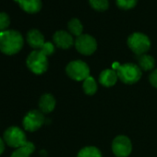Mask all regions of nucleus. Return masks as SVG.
I'll return each instance as SVG.
<instances>
[{"instance_id":"11","label":"nucleus","mask_w":157,"mask_h":157,"mask_svg":"<svg viewBox=\"0 0 157 157\" xmlns=\"http://www.w3.org/2000/svg\"><path fill=\"white\" fill-rule=\"evenodd\" d=\"M27 42L28 44L35 49H41L43 47V45L44 44V35L41 33V32H39L38 30H31L28 34H27Z\"/></svg>"},{"instance_id":"21","label":"nucleus","mask_w":157,"mask_h":157,"mask_svg":"<svg viewBox=\"0 0 157 157\" xmlns=\"http://www.w3.org/2000/svg\"><path fill=\"white\" fill-rule=\"evenodd\" d=\"M10 24V16L5 12H0V32L6 31Z\"/></svg>"},{"instance_id":"15","label":"nucleus","mask_w":157,"mask_h":157,"mask_svg":"<svg viewBox=\"0 0 157 157\" xmlns=\"http://www.w3.org/2000/svg\"><path fill=\"white\" fill-rule=\"evenodd\" d=\"M34 151V145L27 141V143L20 148H17L11 154V157H29Z\"/></svg>"},{"instance_id":"1","label":"nucleus","mask_w":157,"mask_h":157,"mask_svg":"<svg viewBox=\"0 0 157 157\" xmlns=\"http://www.w3.org/2000/svg\"><path fill=\"white\" fill-rule=\"evenodd\" d=\"M23 46V37L15 30L0 32V51L6 55H15Z\"/></svg>"},{"instance_id":"10","label":"nucleus","mask_w":157,"mask_h":157,"mask_svg":"<svg viewBox=\"0 0 157 157\" xmlns=\"http://www.w3.org/2000/svg\"><path fill=\"white\" fill-rule=\"evenodd\" d=\"M53 39H54L55 44L62 49H67V48L71 47L74 44L71 34H69L68 33H67L65 31L56 32L54 34Z\"/></svg>"},{"instance_id":"24","label":"nucleus","mask_w":157,"mask_h":157,"mask_svg":"<svg viewBox=\"0 0 157 157\" xmlns=\"http://www.w3.org/2000/svg\"><path fill=\"white\" fill-rule=\"evenodd\" d=\"M150 82L152 86L157 88V69H155L151 75H150Z\"/></svg>"},{"instance_id":"6","label":"nucleus","mask_w":157,"mask_h":157,"mask_svg":"<svg viewBox=\"0 0 157 157\" xmlns=\"http://www.w3.org/2000/svg\"><path fill=\"white\" fill-rule=\"evenodd\" d=\"M4 139L7 144L13 148H20L27 143L24 132L18 127L9 128L4 134Z\"/></svg>"},{"instance_id":"14","label":"nucleus","mask_w":157,"mask_h":157,"mask_svg":"<svg viewBox=\"0 0 157 157\" xmlns=\"http://www.w3.org/2000/svg\"><path fill=\"white\" fill-rule=\"evenodd\" d=\"M39 106L42 112L44 113H50L54 110L56 106V100L53 95L46 94H44L39 102Z\"/></svg>"},{"instance_id":"25","label":"nucleus","mask_w":157,"mask_h":157,"mask_svg":"<svg viewBox=\"0 0 157 157\" xmlns=\"http://www.w3.org/2000/svg\"><path fill=\"white\" fill-rule=\"evenodd\" d=\"M5 146H4V141L0 138V154H2V152L4 151Z\"/></svg>"},{"instance_id":"2","label":"nucleus","mask_w":157,"mask_h":157,"mask_svg":"<svg viewBox=\"0 0 157 157\" xmlns=\"http://www.w3.org/2000/svg\"><path fill=\"white\" fill-rule=\"evenodd\" d=\"M116 71L119 80L126 84H133L139 82L141 77L140 67L132 63L120 65Z\"/></svg>"},{"instance_id":"16","label":"nucleus","mask_w":157,"mask_h":157,"mask_svg":"<svg viewBox=\"0 0 157 157\" xmlns=\"http://www.w3.org/2000/svg\"><path fill=\"white\" fill-rule=\"evenodd\" d=\"M140 67L143 70H151L154 67V58L149 55H140L138 58Z\"/></svg>"},{"instance_id":"20","label":"nucleus","mask_w":157,"mask_h":157,"mask_svg":"<svg viewBox=\"0 0 157 157\" xmlns=\"http://www.w3.org/2000/svg\"><path fill=\"white\" fill-rule=\"evenodd\" d=\"M89 3L93 9L98 11H105L108 9V0H89Z\"/></svg>"},{"instance_id":"5","label":"nucleus","mask_w":157,"mask_h":157,"mask_svg":"<svg viewBox=\"0 0 157 157\" xmlns=\"http://www.w3.org/2000/svg\"><path fill=\"white\" fill-rule=\"evenodd\" d=\"M128 44L129 48L137 55H143L150 49V39L143 33H134L128 39Z\"/></svg>"},{"instance_id":"19","label":"nucleus","mask_w":157,"mask_h":157,"mask_svg":"<svg viewBox=\"0 0 157 157\" xmlns=\"http://www.w3.org/2000/svg\"><path fill=\"white\" fill-rule=\"evenodd\" d=\"M83 90L85 92V94H89V95H93L96 93L97 91V84L95 80L93 77H88L86 80H84L83 82Z\"/></svg>"},{"instance_id":"12","label":"nucleus","mask_w":157,"mask_h":157,"mask_svg":"<svg viewBox=\"0 0 157 157\" xmlns=\"http://www.w3.org/2000/svg\"><path fill=\"white\" fill-rule=\"evenodd\" d=\"M15 1L27 13H37L42 9L41 0H15Z\"/></svg>"},{"instance_id":"9","label":"nucleus","mask_w":157,"mask_h":157,"mask_svg":"<svg viewBox=\"0 0 157 157\" xmlns=\"http://www.w3.org/2000/svg\"><path fill=\"white\" fill-rule=\"evenodd\" d=\"M112 150L116 156L127 157L131 152L132 145L128 137L117 136L112 143Z\"/></svg>"},{"instance_id":"18","label":"nucleus","mask_w":157,"mask_h":157,"mask_svg":"<svg viewBox=\"0 0 157 157\" xmlns=\"http://www.w3.org/2000/svg\"><path fill=\"white\" fill-rule=\"evenodd\" d=\"M67 27H68L69 32H70L73 35H75V36H77V37L81 36L82 33V31H83L82 24L81 23V21H78V19H72V20L68 22Z\"/></svg>"},{"instance_id":"7","label":"nucleus","mask_w":157,"mask_h":157,"mask_svg":"<svg viewBox=\"0 0 157 157\" xmlns=\"http://www.w3.org/2000/svg\"><path fill=\"white\" fill-rule=\"evenodd\" d=\"M75 46L81 54L89 56L95 52L97 48V43L93 36L88 34H82L76 39Z\"/></svg>"},{"instance_id":"17","label":"nucleus","mask_w":157,"mask_h":157,"mask_svg":"<svg viewBox=\"0 0 157 157\" xmlns=\"http://www.w3.org/2000/svg\"><path fill=\"white\" fill-rule=\"evenodd\" d=\"M78 157H102V153L96 147L89 146L82 149L78 153Z\"/></svg>"},{"instance_id":"8","label":"nucleus","mask_w":157,"mask_h":157,"mask_svg":"<svg viewBox=\"0 0 157 157\" xmlns=\"http://www.w3.org/2000/svg\"><path fill=\"white\" fill-rule=\"evenodd\" d=\"M44 123V117L38 110L30 111L23 119V127L28 131H35Z\"/></svg>"},{"instance_id":"13","label":"nucleus","mask_w":157,"mask_h":157,"mask_svg":"<svg viewBox=\"0 0 157 157\" xmlns=\"http://www.w3.org/2000/svg\"><path fill=\"white\" fill-rule=\"evenodd\" d=\"M117 74L114 69H105L101 72L99 77V82L102 85L105 87H111L116 84L117 82Z\"/></svg>"},{"instance_id":"3","label":"nucleus","mask_w":157,"mask_h":157,"mask_svg":"<svg viewBox=\"0 0 157 157\" xmlns=\"http://www.w3.org/2000/svg\"><path fill=\"white\" fill-rule=\"evenodd\" d=\"M27 66L33 73L37 75L43 74L48 67L47 56L41 50H35L29 55Z\"/></svg>"},{"instance_id":"4","label":"nucleus","mask_w":157,"mask_h":157,"mask_svg":"<svg viewBox=\"0 0 157 157\" xmlns=\"http://www.w3.org/2000/svg\"><path fill=\"white\" fill-rule=\"evenodd\" d=\"M67 74L75 81H84L90 77V68L88 65L82 60L71 61L66 67Z\"/></svg>"},{"instance_id":"23","label":"nucleus","mask_w":157,"mask_h":157,"mask_svg":"<svg viewBox=\"0 0 157 157\" xmlns=\"http://www.w3.org/2000/svg\"><path fill=\"white\" fill-rule=\"evenodd\" d=\"M40 50L47 56H50V55H52V54L54 53V51H55V46H54V44H53L52 43H50V42H45L44 44L43 45V47H42Z\"/></svg>"},{"instance_id":"22","label":"nucleus","mask_w":157,"mask_h":157,"mask_svg":"<svg viewBox=\"0 0 157 157\" xmlns=\"http://www.w3.org/2000/svg\"><path fill=\"white\" fill-rule=\"evenodd\" d=\"M138 0H117V5L122 10H130L134 8Z\"/></svg>"}]
</instances>
